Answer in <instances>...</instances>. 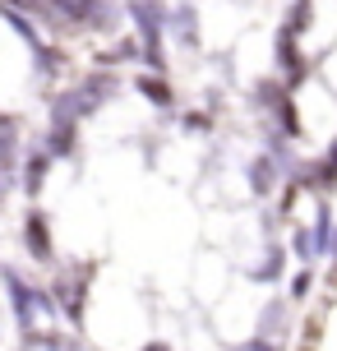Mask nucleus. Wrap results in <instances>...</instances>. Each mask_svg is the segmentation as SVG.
Masks as SVG:
<instances>
[{
  "label": "nucleus",
  "mask_w": 337,
  "mask_h": 351,
  "mask_svg": "<svg viewBox=\"0 0 337 351\" xmlns=\"http://www.w3.org/2000/svg\"><path fill=\"white\" fill-rule=\"evenodd\" d=\"M0 130H18V116H14V111H0Z\"/></svg>",
  "instance_id": "412c9836"
},
{
  "label": "nucleus",
  "mask_w": 337,
  "mask_h": 351,
  "mask_svg": "<svg viewBox=\"0 0 337 351\" xmlns=\"http://www.w3.org/2000/svg\"><path fill=\"white\" fill-rule=\"evenodd\" d=\"M291 254H296L301 263L319 259V250H314V231H310V227H296V231H291Z\"/></svg>",
  "instance_id": "dca6fc26"
},
{
  "label": "nucleus",
  "mask_w": 337,
  "mask_h": 351,
  "mask_svg": "<svg viewBox=\"0 0 337 351\" xmlns=\"http://www.w3.org/2000/svg\"><path fill=\"white\" fill-rule=\"evenodd\" d=\"M273 65H277V79H282L291 93L310 79V60L301 56V47H296V33H291V28H277V42H273Z\"/></svg>",
  "instance_id": "f03ea898"
},
{
  "label": "nucleus",
  "mask_w": 337,
  "mask_h": 351,
  "mask_svg": "<svg viewBox=\"0 0 337 351\" xmlns=\"http://www.w3.org/2000/svg\"><path fill=\"white\" fill-rule=\"evenodd\" d=\"M310 23H314V0H296V5L286 10V23H282V28H291L296 37H305V33H310Z\"/></svg>",
  "instance_id": "4468645a"
},
{
  "label": "nucleus",
  "mask_w": 337,
  "mask_h": 351,
  "mask_svg": "<svg viewBox=\"0 0 337 351\" xmlns=\"http://www.w3.org/2000/svg\"><path fill=\"white\" fill-rule=\"evenodd\" d=\"M139 351H171V342H143Z\"/></svg>",
  "instance_id": "4be33fe9"
},
{
  "label": "nucleus",
  "mask_w": 337,
  "mask_h": 351,
  "mask_svg": "<svg viewBox=\"0 0 337 351\" xmlns=\"http://www.w3.org/2000/svg\"><path fill=\"white\" fill-rule=\"evenodd\" d=\"M166 33L180 42V51H199V10H195V0L171 5V28H166Z\"/></svg>",
  "instance_id": "423d86ee"
},
{
  "label": "nucleus",
  "mask_w": 337,
  "mask_h": 351,
  "mask_svg": "<svg viewBox=\"0 0 337 351\" xmlns=\"http://www.w3.org/2000/svg\"><path fill=\"white\" fill-rule=\"evenodd\" d=\"M33 65H37V79H60L65 65H70V56H65V47L42 42V47H33Z\"/></svg>",
  "instance_id": "ddd939ff"
},
{
  "label": "nucleus",
  "mask_w": 337,
  "mask_h": 351,
  "mask_svg": "<svg viewBox=\"0 0 337 351\" xmlns=\"http://www.w3.org/2000/svg\"><path fill=\"white\" fill-rule=\"evenodd\" d=\"M236 351H282V342H277V337H264V333H259V337H249V342H240Z\"/></svg>",
  "instance_id": "aec40b11"
},
{
  "label": "nucleus",
  "mask_w": 337,
  "mask_h": 351,
  "mask_svg": "<svg viewBox=\"0 0 337 351\" xmlns=\"http://www.w3.org/2000/svg\"><path fill=\"white\" fill-rule=\"evenodd\" d=\"M23 250H28V259H37V263H55L51 217H47L42 208H28V213H23Z\"/></svg>",
  "instance_id": "7ed1b4c3"
},
{
  "label": "nucleus",
  "mask_w": 337,
  "mask_h": 351,
  "mask_svg": "<svg viewBox=\"0 0 337 351\" xmlns=\"http://www.w3.org/2000/svg\"><path fill=\"white\" fill-rule=\"evenodd\" d=\"M51 162H55V158L47 153V148H42V143L23 153V167H18V190L28 194V199H37V194H42V185H47V171H51Z\"/></svg>",
  "instance_id": "39448f33"
},
{
  "label": "nucleus",
  "mask_w": 337,
  "mask_h": 351,
  "mask_svg": "<svg viewBox=\"0 0 337 351\" xmlns=\"http://www.w3.org/2000/svg\"><path fill=\"white\" fill-rule=\"evenodd\" d=\"M180 125H185L190 134H208V130H213V121H208L203 111H185V116H180Z\"/></svg>",
  "instance_id": "a211bd4d"
},
{
  "label": "nucleus",
  "mask_w": 337,
  "mask_h": 351,
  "mask_svg": "<svg viewBox=\"0 0 337 351\" xmlns=\"http://www.w3.org/2000/svg\"><path fill=\"white\" fill-rule=\"evenodd\" d=\"M0 208H5V185H0Z\"/></svg>",
  "instance_id": "5701e85b"
},
{
  "label": "nucleus",
  "mask_w": 337,
  "mask_h": 351,
  "mask_svg": "<svg viewBox=\"0 0 337 351\" xmlns=\"http://www.w3.org/2000/svg\"><path fill=\"white\" fill-rule=\"evenodd\" d=\"M134 93H139L148 106H158V111H171V106H176V88L166 84V74L139 70V74H134Z\"/></svg>",
  "instance_id": "6e6552de"
},
{
  "label": "nucleus",
  "mask_w": 337,
  "mask_h": 351,
  "mask_svg": "<svg viewBox=\"0 0 337 351\" xmlns=\"http://www.w3.org/2000/svg\"><path fill=\"white\" fill-rule=\"evenodd\" d=\"M282 319H286V300H282V296H273V300L264 305V315H259V333L273 337L277 328H282Z\"/></svg>",
  "instance_id": "2eb2a0df"
},
{
  "label": "nucleus",
  "mask_w": 337,
  "mask_h": 351,
  "mask_svg": "<svg viewBox=\"0 0 337 351\" xmlns=\"http://www.w3.org/2000/svg\"><path fill=\"white\" fill-rule=\"evenodd\" d=\"M5 10H18V14H33V19H42V23H51V5L47 0H0Z\"/></svg>",
  "instance_id": "f3484780"
},
{
  "label": "nucleus",
  "mask_w": 337,
  "mask_h": 351,
  "mask_svg": "<svg viewBox=\"0 0 337 351\" xmlns=\"http://www.w3.org/2000/svg\"><path fill=\"white\" fill-rule=\"evenodd\" d=\"M79 88H84V93H88L92 102L102 106V102H111V97L121 93V79L111 74V65H97V70H88L84 79H79Z\"/></svg>",
  "instance_id": "9b49d317"
},
{
  "label": "nucleus",
  "mask_w": 337,
  "mask_h": 351,
  "mask_svg": "<svg viewBox=\"0 0 337 351\" xmlns=\"http://www.w3.org/2000/svg\"><path fill=\"white\" fill-rule=\"evenodd\" d=\"M291 88L277 79V74H268V79H254V88H249V102H254V111H264V116H273L277 111V102H282Z\"/></svg>",
  "instance_id": "f8f14e48"
},
{
  "label": "nucleus",
  "mask_w": 337,
  "mask_h": 351,
  "mask_svg": "<svg viewBox=\"0 0 337 351\" xmlns=\"http://www.w3.org/2000/svg\"><path fill=\"white\" fill-rule=\"evenodd\" d=\"M125 5H129V0H125Z\"/></svg>",
  "instance_id": "b1692460"
},
{
  "label": "nucleus",
  "mask_w": 337,
  "mask_h": 351,
  "mask_svg": "<svg viewBox=\"0 0 337 351\" xmlns=\"http://www.w3.org/2000/svg\"><path fill=\"white\" fill-rule=\"evenodd\" d=\"M18 167H23L18 130H0V185H5V190H14V185H18Z\"/></svg>",
  "instance_id": "9d476101"
},
{
  "label": "nucleus",
  "mask_w": 337,
  "mask_h": 351,
  "mask_svg": "<svg viewBox=\"0 0 337 351\" xmlns=\"http://www.w3.org/2000/svg\"><path fill=\"white\" fill-rule=\"evenodd\" d=\"M97 273V263H65L60 273L51 278V296L55 310L70 328H84V315H88V282Z\"/></svg>",
  "instance_id": "f257e3e1"
},
{
  "label": "nucleus",
  "mask_w": 337,
  "mask_h": 351,
  "mask_svg": "<svg viewBox=\"0 0 337 351\" xmlns=\"http://www.w3.org/2000/svg\"><path fill=\"white\" fill-rule=\"evenodd\" d=\"M55 162L79 158V121H51L47 125V143H42Z\"/></svg>",
  "instance_id": "0eeeda50"
},
{
  "label": "nucleus",
  "mask_w": 337,
  "mask_h": 351,
  "mask_svg": "<svg viewBox=\"0 0 337 351\" xmlns=\"http://www.w3.org/2000/svg\"><path fill=\"white\" fill-rule=\"evenodd\" d=\"M245 185L254 190V199H268V194H277V185H282V167L268 158V153H254L245 162Z\"/></svg>",
  "instance_id": "20e7f679"
},
{
  "label": "nucleus",
  "mask_w": 337,
  "mask_h": 351,
  "mask_svg": "<svg viewBox=\"0 0 337 351\" xmlns=\"http://www.w3.org/2000/svg\"><path fill=\"white\" fill-rule=\"evenodd\" d=\"M282 273H286V245L268 241L264 259L249 263V282H254V287H273V282H282Z\"/></svg>",
  "instance_id": "1a4fd4ad"
},
{
  "label": "nucleus",
  "mask_w": 337,
  "mask_h": 351,
  "mask_svg": "<svg viewBox=\"0 0 337 351\" xmlns=\"http://www.w3.org/2000/svg\"><path fill=\"white\" fill-rule=\"evenodd\" d=\"M310 287H314V273H310V268L296 273V278H291V300H305V296H310Z\"/></svg>",
  "instance_id": "6ab92c4d"
}]
</instances>
